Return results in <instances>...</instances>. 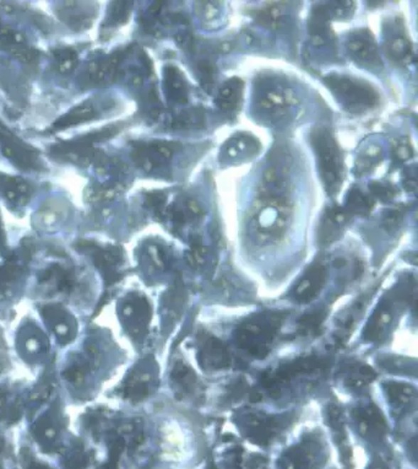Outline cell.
<instances>
[{"label":"cell","instance_id":"28","mask_svg":"<svg viewBox=\"0 0 418 469\" xmlns=\"http://www.w3.org/2000/svg\"><path fill=\"white\" fill-rule=\"evenodd\" d=\"M382 160V152L377 147H370L357 159V172L358 174H367L373 167L378 165Z\"/></svg>","mask_w":418,"mask_h":469},{"label":"cell","instance_id":"23","mask_svg":"<svg viewBox=\"0 0 418 469\" xmlns=\"http://www.w3.org/2000/svg\"><path fill=\"white\" fill-rule=\"evenodd\" d=\"M97 116V111L92 103L85 102L73 108L72 111L68 112L64 116L58 118L50 127L52 132L57 130H68L75 125H82L86 122L92 121Z\"/></svg>","mask_w":418,"mask_h":469},{"label":"cell","instance_id":"4","mask_svg":"<svg viewBox=\"0 0 418 469\" xmlns=\"http://www.w3.org/2000/svg\"><path fill=\"white\" fill-rule=\"evenodd\" d=\"M282 313H267L252 321L243 323L237 331V342L240 348L257 358H264L277 334L279 328L282 326Z\"/></svg>","mask_w":418,"mask_h":469},{"label":"cell","instance_id":"25","mask_svg":"<svg viewBox=\"0 0 418 469\" xmlns=\"http://www.w3.org/2000/svg\"><path fill=\"white\" fill-rule=\"evenodd\" d=\"M206 123L204 108H186L174 117L172 127L176 130H200Z\"/></svg>","mask_w":418,"mask_h":469},{"label":"cell","instance_id":"38","mask_svg":"<svg viewBox=\"0 0 418 469\" xmlns=\"http://www.w3.org/2000/svg\"><path fill=\"white\" fill-rule=\"evenodd\" d=\"M402 216H404V213L401 209L387 210V213L384 214L382 223L387 228H396L401 223Z\"/></svg>","mask_w":418,"mask_h":469},{"label":"cell","instance_id":"31","mask_svg":"<svg viewBox=\"0 0 418 469\" xmlns=\"http://www.w3.org/2000/svg\"><path fill=\"white\" fill-rule=\"evenodd\" d=\"M196 73H198V79L200 81L201 86L206 91L213 89L215 84V67L213 63L204 59L198 63L196 65Z\"/></svg>","mask_w":418,"mask_h":469},{"label":"cell","instance_id":"33","mask_svg":"<svg viewBox=\"0 0 418 469\" xmlns=\"http://www.w3.org/2000/svg\"><path fill=\"white\" fill-rule=\"evenodd\" d=\"M370 192L372 196L378 198L379 201H390L396 197L397 194V188L390 184H385V182H370Z\"/></svg>","mask_w":418,"mask_h":469},{"label":"cell","instance_id":"20","mask_svg":"<svg viewBox=\"0 0 418 469\" xmlns=\"http://www.w3.org/2000/svg\"><path fill=\"white\" fill-rule=\"evenodd\" d=\"M164 88L166 96L176 105H186L189 98L188 83L183 73L174 65H167L164 70Z\"/></svg>","mask_w":418,"mask_h":469},{"label":"cell","instance_id":"39","mask_svg":"<svg viewBox=\"0 0 418 469\" xmlns=\"http://www.w3.org/2000/svg\"><path fill=\"white\" fill-rule=\"evenodd\" d=\"M404 187L409 192H414L416 191V188H417V172H416V167H412L411 170H409V174H405Z\"/></svg>","mask_w":418,"mask_h":469},{"label":"cell","instance_id":"32","mask_svg":"<svg viewBox=\"0 0 418 469\" xmlns=\"http://www.w3.org/2000/svg\"><path fill=\"white\" fill-rule=\"evenodd\" d=\"M324 313L313 312L304 315L301 320H299V327L301 331L306 334H316L318 332L321 331V326L323 321H324Z\"/></svg>","mask_w":418,"mask_h":469},{"label":"cell","instance_id":"5","mask_svg":"<svg viewBox=\"0 0 418 469\" xmlns=\"http://www.w3.org/2000/svg\"><path fill=\"white\" fill-rule=\"evenodd\" d=\"M257 206L253 226L260 236L274 238L285 231L291 210L287 194L260 192Z\"/></svg>","mask_w":418,"mask_h":469},{"label":"cell","instance_id":"10","mask_svg":"<svg viewBox=\"0 0 418 469\" xmlns=\"http://www.w3.org/2000/svg\"><path fill=\"white\" fill-rule=\"evenodd\" d=\"M199 362L208 370H223L231 365V357L226 345L211 335L203 334L199 342Z\"/></svg>","mask_w":418,"mask_h":469},{"label":"cell","instance_id":"17","mask_svg":"<svg viewBox=\"0 0 418 469\" xmlns=\"http://www.w3.org/2000/svg\"><path fill=\"white\" fill-rule=\"evenodd\" d=\"M318 448L314 443H299L281 458V469H316Z\"/></svg>","mask_w":418,"mask_h":469},{"label":"cell","instance_id":"14","mask_svg":"<svg viewBox=\"0 0 418 469\" xmlns=\"http://www.w3.org/2000/svg\"><path fill=\"white\" fill-rule=\"evenodd\" d=\"M325 362L321 359L316 358V357H308V358L299 359L296 362H289L284 367H281L279 370L276 371L274 375L269 379H265L264 384L267 387L274 386L276 384H281L285 381L291 380L296 376L302 375V374H308L311 371H316L324 367Z\"/></svg>","mask_w":418,"mask_h":469},{"label":"cell","instance_id":"7","mask_svg":"<svg viewBox=\"0 0 418 469\" xmlns=\"http://www.w3.org/2000/svg\"><path fill=\"white\" fill-rule=\"evenodd\" d=\"M345 45L347 53L357 64L367 69H380L382 67L378 45L368 28L352 31L347 36Z\"/></svg>","mask_w":418,"mask_h":469},{"label":"cell","instance_id":"27","mask_svg":"<svg viewBox=\"0 0 418 469\" xmlns=\"http://www.w3.org/2000/svg\"><path fill=\"white\" fill-rule=\"evenodd\" d=\"M52 54H53L54 65L60 74L74 72L79 64V56L76 53V51L70 47L55 48Z\"/></svg>","mask_w":418,"mask_h":469},{"label":"cell","instance_id":"16","mask_svg":"<svg viewBox=\"0 0 418 469\" xmlns=\"http://www.w3.org/2000/svg\"><path fill=\"white\" fill-rule=\"evenodd\" d=\"M326 280V269L321 264L313 265L294 291V297L299 302H309L321 293Z\"/></svg>","mask_w":418,"mask_h":469},{"label":"cell","instance_id":"1","mask_svg":"<svg viewBox=\"0 0 418 469\" xmlns=\"http://www.w3.org/2000/svg\"><path fill=\"white\" fill-rule=\"evenodd\" d=\"M311 143L326 192L329 194L338 193L343 184V160L336 139L328 128L318 127L311 132Z\"/></svg>","mask_w":418,"mask_h":469},{"label":"cell","instance_id":"21","mask_svg":"<svg viewBox=\"0 0 418 469\" xmlns=\"http://www.w3.org/2000/svg\"><path fill=\"white\" fill-rule=\"evenodd\" d=\"M245 83L240 78H231L218 89L215 102L221 111L233 113L238 111L243 100Z\"/></svg>","mask_w":418,"mask_h":469},{"label":"cell","instance_id":"24","mask_svg":"<svg viewBox=\"0 0 418 469\" xmlns=\"http://www.w3.org/2000/svg\"><path fill=\"white\" fill-rule=\"evenodd\" d=\"M385 389L389 401L396 408V411H406L416 398V389L409 384H387Z\"/></svg>","mask_w":418,"mask_h":469},{"label":"cell","instance_id":"36","mask_svg":"<svg viewBox=\"0 0 418 469\" xmlns=\"http://www.w3.org/2000/svg\"><path fill=\"white\" fill-rule=\"evenodd\" d=\"M392 154H394V157L399 161H407L412 157L414 149L411 147V144H409L407 139H400L394 145Z\"/></svg>","mask_w":418,"mask_h":469},{"label":"cell","instance_id":"6","mask_svg":"<svg viewBox=\"0 0 418 469\" xmlns=\"http://www.w3.org/2000/svg\"><path fill=\"white\" fill-rule=\"evenodd\" d=\"M0 152L20 170H40L42 162L40 152L31 145L23 143L18 137L0 123Z\"/></svg>","mask_w":418,"mask_h":469},{"label":"cell","instance_id":"9","mask_svg":"<svg viewBox=\"0 0 418 469\" xmlns=\"http://www.w3.org/2000/svg\"><path fill=\"white\" fill-rule=\"evenodd\" d=\"M49 152L59 160L79 166L91 165L100 155V152L92 147V144L85 143L80 138L68 143L53 145L49 149Z\"/></svg>","mask_w":418,"mask_h":469},{"label":"cell","instance_id":"42","mask_svg":"<svg viewBox=\"0 0 418 469\" xmlns=\"http://www.w3.org/2000/svg\"><path fill=\"white\" fill-rule=\"evenodd\" d=\"M0 243H1V223H0Z\"/></svg>","mask_w":418,"mask_h":469},{"label":"cell","instance_id":"11","mask_svg":"<svg viewBox=\"0 0 418 469\" xmlns=\"http://www.w3.org/2000/svg\"><path fill=\"white\" fill-rule=\"evenodd\" d=\"M0 50L9 52L15 58L28 64L37 62L40 58V52L28 47L23 33L11 27H0Z\"/></svg>","mask_w":418,"mask_h":469},{"label":"cell","instance_id":"18","mask_svg":"<svg viewBox=\"0 0 418 469\" xmlns=\"http://www.w3.org/2000/svg\"><path fill=\"white\" fill-rule=\"evenodd\" d=\"M31 193V186L25 179L0 174V194L11 206H25L30 201Z\"/></svg>","mask_w":418,"mask_h":469},{"label":"cell","instance_id":"40","mask_svg":"<svg viewBox=\"0 0 418 469\" xmlns=\"http://www.w3.org/2000/svg\"><path fill=\"white\" fill-rule=\"evenodd\" d=\"M5 365H6V360L3 357H0V372L4 370Z\"/></svg>","mask_w":418,"mask_h":469},{"label":"cell","instance_id":"15","mask_svg":"<svg viewBox=\"0 0 418 469\" xmlns=\"http://www.w3.org/2000/svg\"><path fill=\"white\" fill-rule=\"evenodd\" d=\"M127 51H116L108 57L91 64L89 68L90 80L98 85H106L116 80L122 62L124 60Z\"/></svg>","mask_w":418,"mask_h":469},{"label":"cell","instance_id":"22","mask_svg":"<svg viewBox=\"0 0 418 469\" xmlns=\"http://www.w3.org/2000/svg\"><path fill=\"white\" fill-rule=\"evenodd\" d=\"M350 213L345 208L333 206L325 213L324 219L321 226V241L329 243L336 240L343 226L350 220Z\"/></svg>","mask_w":418,"mask_h":469},{"label":"cell","instance_id":"2","mask_svg":"<svg viewBox=\"0 0 418 469\" xmlns=\"http://www.w3.org/2000/svg\"><path fill=\"white\" fill-rule=\"evenodd\" d=\"M294 102V91L280 78H258L254 91V106L260 118L269 122L281 121Z\"/></svg>","mask_w":418,"mask_h":469},{"label":"cell","instance_id":"37","mask_svg":"<svg viewBox=\"0 0 418 469\" xmlns=\"http://www.w3.org/2000/svg\"><path fill=\"white\" fill-rule=\"evenodd\" d=\"M118 128L117 127H111V128H106V130H100V132H95V133H91L89 135H85V137H81V140L85 142V143L94 144L97 143V142H104V140H108L111 139L112 137L118 133Z\"/></svg>","mask_w":418,"mask_h":469},{"label":"cell","instance_id":"34","mask_svg":"<svg viewBox=\"0 0 418 469\" xmlns=\"http://www.w3.org/2000/svg\"><path fill=\"white\" fill-rule=\"evenodd\" d=\"M21 272V268L16 263H6L0 267V293L11 285Z\"/></svg>","mask_w":418,"mask_h":469},{"label":"cell","instance_id":"29","mask_svg":"<svg viewBox=\"0 0 418 469\" xmlns=\"http://www.w3.org/2000/svg\"><path fill=\"white\" fill-rule=\"evenodd\" d=\"M132 6H133L132 1H116V3H112L107 25H109V26H118V25L127 23L128 18H129Z\"/></svg>","mask_w":418,"mask_h":469},{"label":"cell","instance_id":"3","mask_svg":"<svg viewBox=\"0 0 418 469\" xmlns=\"http://www.w3.org/2000/svg\"><path fill=\"white\" fill-rule=\"evenodd\" d=\"M324 84L338 103L351 113H363L379 103L378 91L368 83L356 78L330 74L325 76Z\"/></svg>","mask_w":418,"mask_h":469},{"label":"cell","instance_id":"19","mask_svg":"<svg viewBox=\"0 0 418 469\" xmlns=\"http://www.w3.org/2000/svg\"><path fill=\"white\" fill-rule=\"evenodd\" d=\"M355 418L360 425V433L370 440H380L387 433V423L374 406L357 409L355 411Z\"/></svg>","mask_w":418,"mask_h":469},{"label":"cell","instance_id":"41","mask_svg":"<svg viewBox=\"0 0 418 469\" xmlns=\"http://www.w3.org/2000/svg\"><path fill=\"white\" fill-rule=\"evenodd\" d=\"M370 469H387L385 465H382V463H375V465L372 467Z\"/></svg>","mask_w":418,"mask_h":469},{"label":"cell","instance_id":"30","mask_svg":"<svg viewBox=\"0 0 418 469\" xmlns=\"http://www.w3.org/2000/svg\"><path fill=\"white\" fill-rule=\"evenodd\" d=\"M172 379L184 391H189V389H193V386L195 384L194 372L183 362H178L174 367L173 372H172Z\"/></svg>","mask_w":418,"mask_h":469},{"label":"cell","instance_id":"12","mask_svg":"<svg viewBox=\"0 0 418 469\" xmlns=\"http://www.w3.org/2000/svg\"><path fill=\"white\" fill-rule=\"evenodd\" d=\"M260 150L258 140L250 135H236L228 139L221 149V161L236 164L253 159Z\"/></svg>","mask_w":418,"mask_h":469},{"label":"cell","instance_id":"26","mask_svg":"<svg viewBox=\"0 0 418 469\" xmlns=\"http://www.w3.org/2000/svg\"><path fill=\"white\" fill-rule=\"evenodd\" d=\"M373 206L374 201L372 197L365 194L358 188H352L347 194L345 209L350 213V215L365 216V215L370 214Z\"/></svg>","mask_w":418,"mask_h":469},{"label":"cell","instance_id":"8","mask_svg":"<svg viewBox=\"0 0 418 469\" xmlns=\"http://www.w3.org/2000/svg\"><path fill=\"white\" fill-rule=\"evenodd\" d=\"M176 149L177 144L167 142H140L134 144L132 157L141 170L154 172L168 164Z\"/></svg>","mask_w":418,"mask_h":469},{"label":"cell","instance_id":"13","mask_svg":"<svg viewBox=\"0 0 418 469\" xmlns=\"http://www.w3.org/2000/svg\"><path fill=\"white\" fill-rule=\"evenodd\" d=\"M384 48L389 58L396 63H407L412 58V46L399 23H392L387 28Z\"/></svg>","mask_w":418,"mask_h":469},{"label":"cell","instance_id":"35","mask_svg":"<svg viewBox=\"0 0 418 469\" xmlns=\"http://www.w3.org/2000/svg\"><path fill=\"white\" fill-rule=\"evenodd\" d=\"M145 204H146L150 209L154 210L156 215H161L164 213V208L166 204L165 193L156 192L149 193L145 197Z\"/></svg>","mask_w":418,"mask_h":469}]
</instances>
